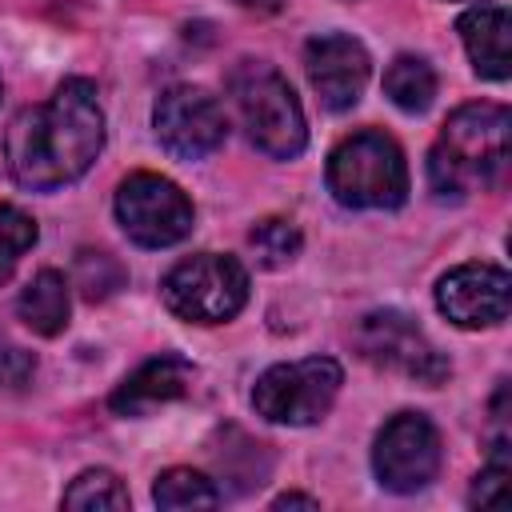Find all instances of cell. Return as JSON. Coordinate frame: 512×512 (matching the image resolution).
Here are the masks:
<instances>
[{
	"label": "cell",
	"instance_id": "obj_14",
	"mask_svg": "<svg viewBox=\"0 0 512 512\" xmlns=\"http://www.w3.org/2000/svg\"><path fill=\"white\" fill-rule=\"evenodd\" d=\"M456 32L464 40V52L484 80H508L512 76V20L500 4H476L456 20Z\"/></svg>",
	"mask_w": 512,
	"mask_h": 512
},
{
	"label": "cell",
	"instance_id": "obj_9",
	"mask_svg": "<svg viewBox=\"0 0 512 512\" xmlns=\"http://www.w3.org/2000/svg\"><path fill=\"white\" fill-rule=\"evenodd\" d=\"M372 468L380 488L388 492H420L436 480L440 472V432L428 416L420 412H400L392 416L372 448Z\"/></svg>",
	"mask_w": 512,
	"mask_h": 512
},
{
	"label": "cell",
	"instance_id": "obj_15",
	"mask_svg": "<svg viewBox=\"0 0 512 512\" xmlns=\"http://www.w3.org/2000/svg\"><path fill=\"white\" fill-rule=\"evenodd\" d=\"M68 308H72V300H68V280H64L60 272H52V268L36 272V276L28 280V288L20 292V300H16L20 320H24L36 336H56V332H64V328H68Z\"/></svg>",
	"mask_w": 512,
	"mask_h": 512
},
{
	"label": "cell",
	"instance_id": "obj_11",
	"mask_svg": "<svg viewBox=\"0 0 512 512\" xmlns=\"http://www.w3.org/2000/svg\"><path fill=\"white\" fill-rule=\"evenodd\" d=\"M436 308L456 328H492L508 320L512 276L496 264H460L436 284Z\"/></svg>",
	"mask_w": 512,
	"mask_h": 512
},
{
	"label": "cell",
	"instance_id": "obj_19",
	"mask_svg": "<svg viewBox=\"0 0 512 512\" xmlns=\"http://www.w3.org/2000/svg\"><path fill=\"white\" fill-rule=\"evenodd\" d=\"M248 244H252V252H256V260L264 264V268H284V264H292L296 256H300V228L292 224V220H284V216H268V220H260L252 232H248Z\"/></svg>",
	"mask_w": 512,
	"mask_h": 512
},
{
	"label": "cell",
	"instance_id": "obj_12",
	"mask_svg": "<svg viewBox=\"0 0 512 512\" xmlns=\"http://www.w3.org/2000/svg\"><path fill=\"white\" fill-rule=\"evenodd\" d=\"M304 72H308L324 108L348 112L364 96L372 60H368L360 40H352L344 32H324V36H312L304 44Z\"/></svg>",
	"mask_w": 512,
	"mask_h": 512
},
{
	"label": "cell",
	"instance_id": "obj_4",
	"mask_svg": "<svg viewBox=\"0 0 512 512\" xmlns=\"http://www.w3.org/2000/svg\"><path fill=\"white\" fill-rule=\"evenodd\" d=\"M328 192L344 208H400L408 200L400 144L376 128L340 140L328 156Z\"/></svg>",
	"mask_w": 512,
	"mask_h": 512
},
{
	"label": "cell",
	"instance_id": "obj_24",
	"mask_svg": "<svg viewBox=\"0 0 512 512\" xmlns=\"http://www.w3.org/2000/svg\"><path fill=\"white\" fill-rule=\"evenodd\" d=\"M272 508H320V500L316 496H300V492H284V496L272 500Z\"/></svg>",
	"mask_w": 512,
	"mask_h": 512
},
{
	"label": "cell",
	"instance_id": "obj_10",
	"mask_svg": "<svg viewBox=\"0 0 512 512\" xmlns=\"http://www.w3.org/2000/svg\"><path fill=\"white\" fill-rule=\"evenodd\" d=\"M156 140L176 156V160H204L224 144V108L216 96L192 84H176L156 100L152 112Z\"/></svg>",
	"mask_w": 512,
	"mask_h": 512
},
{
	"label": "cell",
	"instance_id": "obj_1",
	"mask_svg": "<svg viewBox=\"0 0 512 512\" xmlns=\"http://www.w3.org/2000/svg\"><path fill=\"white\" fill-rule=\"evenodd\" d=\"M104 148V112L88 80H64L44 104L24 108L4 136V160L20 188L52 192L80 180Z\"/></svg>",
	"mask_w": 512,
	"mask_h": 512
},
{
	"label": "cell",
	"instance_id": "obj_2",
	"mask_svg": "<svg viewBox=\"0 0 512 512\" xmlns=\"http://www.w3.org/2000/svg\"><path fill=\"white\" fill-rule=\"evenodd\" d=\"M508 108L504 104H464L440 128L428 152V184L436 200H464L500 180L508 164Z\"/></svg>",
	"mask_w": 512,
	"mask_h": 512
},
{
	"label": "cell",
	"instance_id": "obj_13",
	"mask_svg": "<svg viewBox=\"0 0 512 512\" xmlns=\"http://www.w3.org/2000/svg\"><path fill=\"white\" fill-rule=\"evenodd\" d=\"M192 380H196L192 360H184L176 352H160L116 384V392L108 396V408L116 416H148L160 404L180 400L192 388Z\"/></svg>",
	"mask_w": 512,
	"mask_h": 512
},
{
	"label": "cell",
	"instance_id": "obj_17",
	"mask_svg": "<svg viewBox=\"0 0 512 512\" xmlns=\"http://www.w3.org/2000/svg\"><path fill=\"white\" fill-rule=\"evenodd\" d=\"M152 500L164 512H188V508H216L220 492H216V484L208 476H200L192 468H168V472L156 476Z\"/></svg>",
	"mask_w": 512,
	"mask_h": 512
},
{
	"label": "cell",
	"instance_id": "obj_20",
	"mask_svg": "<svg viewBox=\"0 0 512 512\" xmlns=\"http://www.w3.org/2000/svg\"><path fill=\"white\" fill-rule=\"evenodd\" d=\"M32 244H36V220L16 204H0V284L12 276V268Z\"/></svg>",
	"mask_w": 512,
	"mask_h": 512
},
{
	"label": "cell",
	"instance_id": "obj_6",
	"mask_svg": "<svg viewBox=\"0 0 512 512\" xmlns=\"http://www.w3.org/2000/svg\"><path fill=\"white\" fill-rule=\"evenodd\" d=\"M344 384V372L332 356H308L292 364H272L256 388H252V408L268 424H316L328 416Z\"/></svg>",
	"mask_w": 512,
	"mask_h": 512
},
{
	"label": "cell",
	"instance_id": "obj_7",
	"mask_svg": "<svg viewBox=\"0 0 512 512\" xmlns=\"http://www.w3.org/2000/svg\"><path fill=\"white\" fill-rule=\"evenodd\" d=\"M116 220L140 248H168L192 232V200L156 172H132L116 188Z\"/></svg>",
	"mask_w": 512,
	"mask_h": 512
},
{
	"label": "cell",
	"instance_id": "obj_21",
	"mask_svg": "<svg viewBox=\"0 0 512 512\" xmlns=\"http://www.w3.org/2000/svg\"><path fill=\"white\" fill-rule=\"evenodd\" d=\"M76 284L88 300H104L124 284V268L108 252H80L76 256Z\"/></svg>",
	"mask_w": 512,
	"mask_h": 512
},
{
	"label": "cell",
	"instance_id": "obj_8",
	"mask_svg": "<svg viewBox=\"0 0 512 512\" xmlns=\"http://www.w3.org/2000/svg\"><path fill=\"white\" fill-rule=\"evenodd\" d=\"M356 348L368 364L384 368V372H400L412 376L428 388L448 380V360L432 348V340L420 332V324L396 308H380L368 312L356 324Z\"/></svg>",
	"mask_w": 512,
	"mask_h": 512
},
{
	"label": "cell",
	"instance_id": "obj_5",
	"mask_svg": "<svg viewBox=\"0 0 512 512\" xmlns=\"http://www.w3.org/2000/svg\"><path fill=\"white\" fill-rule=\"evenodd\" d=\"M160 296L172 316L192 324H224L232 320L248 300V272L236 256L220 252H196L180 260L164 284Z\"/></svg>",
	"mask_w": 512,
	"mask_h": 512
},
{
	"label": "cell",
	"instance_id": "obj_16",
	"mask_svg": "<svg viewBox=\"0 0 512 512\" xmlns=\"http://www.w3.org/2000/svg\"><path fill=\"white\" fill-rule=\"evenodd\" d=\"M384 92L400 112H424L436 96V72L424 56H396L384 72Z\"/></svg>",
	"mask_w": 512,
	"mask_h": 512
},
{
	"label": "cell",
	"instance_id": "obj_18",
	"mask_svg": "<svg viewBox=\"0 0 512 512\" xmlns=\"http://www.w3.org/2000/svg\"><path fill=\"white\" fill-rule=\"evenodd\" d=\"M64 508H76V512L128 508V488H124L108 468H88V472H80V476L68 484Z\"/></svg>",
	"mask_w": 512,
	"mask_h": 512
},
{
	"label": "cell",
	"instance_id": "obj_23",
	"mask_svg": "<svg viewBox=\"0 0 512 512\" xmlns=\"http://www.w3.org/2000/svg\"><path fill=\"white\" fill-rule=\"evenodd\" d=\"M36 372V356L8 336H0V388H24Z\"/></svg>",
	"mask_w": 512,
	"mask_h": 512
},
{
	"label": "cell",
	"instance_id": "obj_3",
	"mask_svg": "<svg viewBox=\"0 0 512 512\" xmlns=\"http://www.w3.org/2000/svg\"><path fill=\"white\" fill-rule=\"evenodd\" d=\"M228 92L236 100L240 124L248 128V140L272 156V160H292L308 144V124L296 92L288 80L260 60H240L228 76Z\"/></svg>",
	"mask_w": 512,
	"mask_h": 512
},
{
	"label": "cell",
	"instance_id": "obj_25",
	"mask_svg": "<svg viewBox=\"0 0 512 512\" xmlns=\"http://www.w3.org/2000/svg\"><path fill=\"white\" fill-rule=\"evenodd\" d=\"M244 12H256V16H268V12H280L284 0H236Z\"/></svg>",
	"mask_w": 512,
	"mask_h": 512
},
{
	"label": "cell",
	"instance_id": "obj_22",
	"mask_svg": "<svg viewBox=\"0 0 512 512\" xmlns=\"http://www.w3.org/2000/svg\"><path fill=\"white\" fill-rule=\"evenodd\" d=\"M504 448H508V444L496 440L488 468L472 480V492H468V504H472V508H492V504H504V500H508V476H512V468H508V452H504Z\"/></svg>",
	"mask_w": 512,
	"mask_h": 512
}]
</instances>
